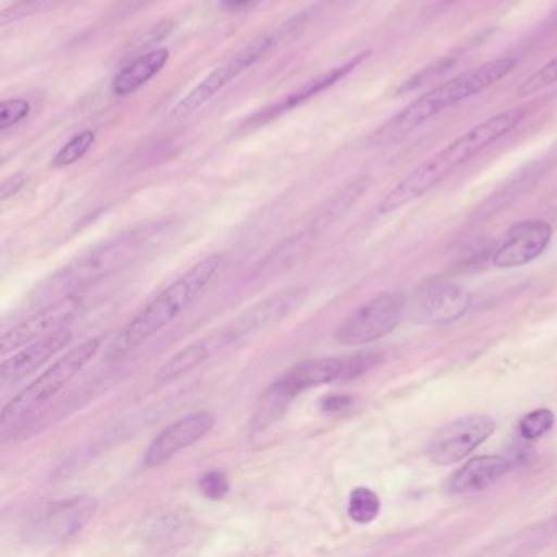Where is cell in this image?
<instances>
[{"mask_svg":"<svg viewBox=\"0 0 557 557\" xmlns=\"http://www.w3.org/2000/svg\"><path fill=\"white\" fill-rule=\"evenodd\" d=\"M527 110L521 107L505 110L491 119L484 120L479 125L472 126L465 135L449 143L446 148L436 154L430 156L419 168L413 169L409 175L403 178L389 194L384 195L377 205L381 214L393 213L407 207L412 201L419 200L423 195L442 184L448 175H451L459 165L507 136L515 126L520 125Z\"/></svg>","mask_w":557,"mask_h":557,"instance_id":"obj_1","label":"cell"},{"mask_svg":"<svg viewBox=\"0 0 557 557\" xmlns=\"http://www.w3.org/2000/svg\"><path fill=\"white\" fill-rule=\"evenodd\" d=\"M159 233L158 226L129 231L81 253L38 286L34 301L45 306L67 296L83 295L84 289L94 283L136 262L143 253L148 252Z\"/></svg>","mask_w":557,"mask_h":557,"instance_id":"obj_2","label":"cell"},{"mask_svg":"<svg viewBox=\"0 0 557 557\" xmlns=\"http://www.w3.org/2000/svg\"><path fill=\"white\" fill-rule=\"evenodd\" d=\"M515 67H517L515 58H497L433 87L377 128L371 136V145L383 146L404 138L443 110L466 102L484 90L491 89L492 86L505 79Z\"/></svg>","mask_w":557,"mask_h":557,"instance_id":"obj_3","label":"cell"},{"mask_svg":"<svg viewBox=\"0 0 557 557\" xmlns=\"http://www.w3.org/2000/svg\"><path fill=\"white\" fill-rule=\"evenodd\" d=\"M223 262L224 257L221 253H213L195 263L184 275L178 276L126 324L110 347V355L122 357L126 351L135 350L136 347L159 334L162 329L168 327L185 309L190 308L191 302L213 282Z\"/></svg>","mask_w":557,"mask_h":557,"instance_id":"obj_4","label":"cell"},{"mask_svg":"<svg viewBox=\"0 0 557 557\" xmlns=\"http://www.w3.org/2000/svg\"><path fill=\"white\" fill-rule=\"evenodd\" d=\"M381 354L377 351H360L344 358H318L302 361L280 376L263 394L259 403L252 426L263 430L276 422L285 413L289 403L306 391L322 384L350 381L370 371L380 363Z\"/></svg>","mask_w":557,"mask_h":557,"instance_id":"obj_5","label":"cell"},{"mask_svg":"<svg viewBox=\"0 0 557 557\" xmlns=\"http://www.w3.org/2000/svg\"><path fill=\"white\" fill-rule=\"evenodd\" d=\"M100 344H102L100 337L87 338L77 347L71 348L64 357H61L53 367L48 368L30 386L25 387L2 410V416H0L2 429H14V426L21 425L28 417L34 416L41 406L50 403L96 357Z\"/></svg>","mask_w":557,"mask_h":557,"instance_id":"obj_6","label":"cell"},{"mask_svg":"<svg viewBox=\"0 0 557 557\" xmlns=\"http://www.w3.org/2000/svg\"><path fill=\"white\" fill-rule=\"evenodd\" d=\"M99 510V502L90 495H74L48 502L28 520L25 536L40 544L63 543L79 534Z\"/></svg>","mask_w":557,"mask_h":557,"instance_id":"obj_7","label":"cell"},{"mask_svg":"<svg viewBox=\"0 0 557 557\" xmlns=\"http://www.w3.org/2000/svg\"><path fill=\"white\" fill-rule=\"evenodd\" d=\"M407 311L403 292H386L355 309L335 331V341L350 347L371 344L391 334Z\"/></svg>","mask_w":557,"mask_h":557,"instance_id":"obj_8","label":"cell"},{"mask_svg":"<svg viewBox=\"0 0 557 557\" xmlns=\"http://www.w3.org/2000/svg\"><path fill=\"white\" fill-rule=\"evenodd\" d=\"M275 44V34L260 35L259 38L250 41L239 53L234 54L230 61L221 64L207 79L201 81L194 90H190V92L174 107L172 116H174V119H184V116L197 112L203 103H207L208 100L213 99L220 90H223L231 81L236 79L244 71L249 70L257 61L262 60V58L272 50Z\"/></svg>","mask_w":557,"mask_h":557,"instance_id":"obj_9","label":"cell"},{"mask_svg":"<svg viewBox=\"0 0 557 557\" xmlns=\"http://www.w3.org/2000/svg\"><path fill=\"white\" fill-rule=\"evenodd\" d=\"M494 420L482 413L453 420L430 440L426 456L438 466L455 465L471 455L494 433Z\"/></svg>","mask_w":557,"mask_h":557,"instance_id":"obj_10","label":"cell"},{"mask_svg":"<svg viewBox=\"0 0 557 557\" xmlns=\"http://www.w3.org/2000/svg\"><path fill=\"white\" fill-rule=\"evenodd\" d=\"M471 306V293L455 282L436 280L416 293L410 302V318L417 324L443 325L458 321Z\"/></svg>","mask_w":557,"mask_h":557,"instance_id":"obj_11","label":"cell"},{"mask_svg":"<svg viewBox=\"0 0 557 557\" xmlns=\"http://www.w3.org/2000/svg\"><path fill=\"white\" fill-rule=\"evenodd\" d=\"M84 309L86 308H84L81 295L67 296V298L58 299V301L50 302V305H45L44 308L38 309L30 318L18 322L17 325L9 329L2 335V342H0L2 354L8 355L9 351L17 350V348L32 344V342L38 341V338H44L47 335L54 334V332L67 329V324L73 322Z\"/></svg>","mask_w":557,"mask_h":557,"instance_id":"obj_12","label":"cell"},{"mask_svg":"<svg viewBox=\"0 0 557 557\" xmlns=\"http://www.w3.org/2000/svg\"><path fill=\"white\" fill-rule=\"evenodd\" d=\"M214 423H216V417L207 410L175 420L152 440L151 445L146 449L143 466L146 469H154L165 465L169 459L207 436L213 430Z\"/></svg>","mask_w":557,"mask_h":557,"instance_id":"obj_13","label":"cell"},{"mask_svg":"<svg viewBox=\"0 0 557 557\" xmlns=\"http://www.w3.org/2000/svg\"><path fill=\"white\" fill-rule=\"evenodd\" d=\"M550 239L553 227L546 221L531 220L513 224L492 257L494 265L497 269L527 265L547 249Z\"/></svg>","mask_w":557,"mask_h":557,"instance_id":"obj_14","label":"cell"},{"mask_svg":"<svg viewBox=\"0 0 557 557\" xmlns=\"http://www.w3.org/2000/svg\"><path fill=\"white\" fill-rule=\"evenodd\" d=\"M239 338L233 325H226V327H221L218 329V331L203 335V337L182 348L171 360H168V363L156 374V383L168 384L178 380V377L185 376V374L190 373L195 368L205 363L208 358L230 347L231 344L239 341Z\"/></svg>","mask_w":557,"mask_h":557,"instance_id":"obj_15","label":"cell"},{"mask_svg":"<svg viewBox=\"0 0 557 557\" xmlns=\"http://www.w3.org/2000/svg\"><path fill=\"white\" fill-rule=\"evenodd\" d=\"M71 342H73V332L70 329H63V331L32 342L27 348L12 355L2 363L0 377L4 383H17V381L24 380L38 368L44 367L48 360L57 357Z\"/></svg>","mask_w":557,"mask_h":557,"instance_id":"obj_16","label":"cell"},{"mask_svg":"<svg viewBox=\"0 0 557 557\" xmlns=\"http://www.w3.org/2000/svg\"><path fill=\"white\" fill-rule=\"evenodd\" d=\"M298 301L299 293L296 289H285V292L276 293V295L269 296L257 305L250 306L231 325L239 337L263 331L270 325L278 324L286 315L292 314Z\"/></svg>","mask_w":557,"mask_h":557,"instance_id":"obj_17","label":"cell"},{"mask_svg":"<svg viewBox=\"0 0 557 557\" xmlns=\"http://www.w3.org/2000/svg\"><path fill=\"white\" fill-rule=\"evenodd\" d=\"M511 468L510 459L498 455H484L469 459L462 468L449 479L451 494H472L482 491L507 474Z\"/></svg>","mask_w":557,"mask_h":557,"instance_id":"obj_18","label":"cell"},{"mask_svg":"<svg viewBox=\"0 0 557 557\" xmlns=\"http://www.w3.org/2000/svg\"><path fill=\"white\" fill-rule=\"evenodd\" d=\"M368 57V53H361L360 57L354 58V60L345 63L344 66L335 67L331 73L324 74V76L315 77L311 83L306 84L302 89L296 90L292 96L286 97L283 102L276 103V106L269 107V109L260 112L259 115L253 116L247 122L246 126L260 125V123L270 122V120L276 119V116L283 115V113L288 112V110L295 109L299 103H305L306 100L312 99V97L318 96V94L324 92L329 87L337 84L338 81L344 79L345 76L351 73L358 64H361V61Z\"/></svg>","mask_w":557,"mask_h":557,"instance_id":"obj_19","label":"cell"},{"mask_svg":"<svg viewBox=\"0 0 557 557\" xmlns=\"http://www.w3.org/2000/svg\"><path fill=\"white\" fill-rule=\"evenodd\" d=\"M168 61L169 50L165 48H158V50L141 54L116 74L112 83V92L119 97L132 96L145 84H148L152 77L158 76Z\"/></svg>","mask_w":557,"mask_h":557,"instance_id":"obj_20","label":"cell"},{"mask_svg":"<svg viewBox=\"0 0 557 557\" xmlns=\"http://www.w3.org/2000/svg\"><path fill=\"white\" fill-rule=\"evenodd\" d=\"M381 511V500L376 492L368 487H357L348 497V517L355 523L368 524L376 520Z\"/></svg>","mask_w":557,"mask_h":557,"instance_id":"obj_21","label":"cell"},{"mask_svg":"<svg viewBox=\"0 0 557 557\" xmlns=\"http://www.w3.org/2000/svg\"><path fill=\"white\" fill-rule=\"evenodd\" d=\"M364 188H367V185H364L363 181L355 182L350 187L345 188V190L342 191L335 200H332L331 203L327 205V208H325V210L315 218V230H324V227L329 226L332 221L342 216V214H344L345 211H347L348 208L358 200V197H361Z\"/></svg>","mask_w":557,"mask_h":557,"instance_id":"obj_22","label":"cell"},{"mask_svg":"<svg viewBox=\"0 0 557 557\" xmlns=\"http://www.w3.org/2000/svg\"><path fill=\"white\" fill-rule=\"evenodd\" d=\"M94 143H96V133L89 132V129L74 136L54 156V168H67V165L76 164L77 161H81L89 152Z\"/></svg>","mask_w":557,"mask_h":557,"instance_id":"obj_23","label":"cell"},{"mask_svg":"<svg viewBox=\"0 0 557 557\" xmlns=\"http://www.w3.org/2000/svg\"><path fill=\"white\" fill-rule=\"evenodd\" d=\"M556 422V416L549 409H536L533 412L527 413L523 419L518 423V435L527 442L541 438L553 429Z\"/></svg>","mask_w":557,"mask_h":557,"instance_id":"obj_24","label":"cell"},{"mask_svg":"<svg viewBox=\"0 0 557 557\" xmlns=\"http://www.w3.org/2000/svg\"><path fill=\"white\" fill-rule=\"evenodd\" d=\"M557 84V54L553 60L547 61L544 66H541L536 73L531 74L530 77L523 81L515 90L518 97H530L547 87Z\"/></svg>","mask_w":557,"mask_h":557,"instance_id":"obj_25","label":"cell"},{"mask_svg":"<svg viewBox=\"0 0 557 557\" xmlns=\"http://www.w3.org/2000/svg\"><path fill=\"white\" fill-rule=\"evenodd\" d=\"M198 487H200L201 494L210 500H223L230 494L231 482L226 472L213 469V471L205 472L198 479Z\"/></svg>","mask_w":557,"mask_h":557,"instance_id":"obj_26","label":"cell"},{"mask_svg":"<svg viewBox=\"0 0 557 557\" xmlns=\"http://www.w3.org/2000/svg\"><path fill=\"white\" fill-rule=\"evenodd\" d=\"M32 106L25 99L5 100L0 106V129L8 132L12 126L18 125L30 115Z\"/></svg>","mask_w":557,"mask_h":557,"instance_id":"obj_27","label":"cell"},{"mask_svg":"<svg viewBox=\"0 0 557 557\" xmlns=\"http://www.w3.org/2000/svg\"><path fill=\"white\" fill-rule=\"evenodd\" d=\"M354 404V399L345 394H334V396L322 399L321 409L327 413H338L347 410Z\"/></svg>","mask_w":557,"mask_h":557,"instance_id":"obj_28","label":"cell"},{"mask_svg":"<svg viewBox=\"0 0 557 557\" xmlns=\"http://www.w3.org/2000/svg\"><path fill=\"white\" fill-rule=\"evenodd\" d=\"M25 182H27L25 175H14V177L8 178V181L2 184V190H0V197H2V200L5 201L9 200V198L14 197V195L24 187Z\"/></svg>","mask_w":557,"mask_h":557,"instance_id":"obj_29","label":"cell"},{"mask_svg":"<svg viewBox=\"0 0 557 557\" xmlns=\"http://www.w3.org/2000/svg\"><path fill=\"white\" fill-rule=\"evenodd\" d=\"M221 5H224L226 9H239L244 8V5L250 4L253 0H220Z\"/></svg>","mask_w":557,"mask_h":557,"instance_id":"obj_30","label":"cell"}]
</instances>
